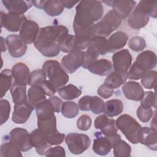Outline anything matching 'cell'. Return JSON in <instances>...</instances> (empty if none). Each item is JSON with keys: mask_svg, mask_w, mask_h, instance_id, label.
<instances>
[{"mask_svg": "<svg viewBox=\"0 0 157 157\" xmlns=\"http://www.w3.org/2000/svg\"><path fill=\"white\" fill-rule=\"evenodd\" d=\"M79 110L78 105L76 102L68 101L63 103L61 112L64 117L73 118L78 114Z\"/></svg>", "mask_w": 157, "mask_h": 157, "instance_id": "37", "label": "cell"}, {"mask_svg": "<svg viewBox=\"0 0 157 157\" xmlns=\"http://www.w3.org/2000/svg\"><path fill=\"white\" fill-rule=\"evenodd\" d=\"M86 69L95 75L107 76L113 71V65L109 59L101 58L93 62Z\"/></svg>", "mask_w": 157, "mask_h": 157, "instance_id": "24", "label": "cell"}, {"mask_svg": "<svg viewBox=\"0 0 157 157\" xmlns=\"http://www.w3.org/2000/svg\"><path fill=\"white\" fill-rule=\"evenodd\" d=\"M116 125L131 143H139V134L142 126L135 118L129 115L123 114L117 119Z\"/></svg>", "mask_w": 157, "mask_h": 157, "instance_id": "5", "label": "cell"}, {"mask_svg": "<svg viewBox=\"0 0 157 157\" xmlns=\"http://www.w3.org/2000/svg\"><path fill=\"white\" fill-rule=\"evenodd\" d=\"M94 126L96 129H100L101 133L105 136L111 137L118 134L116 121L109 118L105 114L98 116L94 120Z\"/></svg>", "mask_w": 157, "mask_h": 157, "instance_id": "14", "label": "cell"}, {"mask_svg": "<svg viewBox=\"0 0 157 157\" xmlns=\"http://www.w3.org/2000/svg\"><path fill=\"white\" fill-rule=\"evenodd\" d=\"M12 101L15 104L28 102L26 86L18 85L14 82L10 89Z\"/></svg>", "mask_w": 157, "mask_h": 157, "instance_id": "29", "label": "cell"}, {"mask_svg": "<svg viewBox=\"0 0 157 157\" xmlns=\"http://www.w3.org/2000/svg\"><path fill=\"white\" fill-rule=\"evenodd\" d=\"M150 126L151 128H153L155 129H156V109L155 110L154 114L152 117V120L150 123Z\"/></svg>", "mask_w": 157, "mask_h": 157, "instance_id": "57", "label": "cell"}, {"mask_svg": "<svg viewBox=\"0 0 157 157\" xmlns=\"http://www.w3.org/2000/svg\"><path fill=\"white\" fill-rule=\"evenodd\" d=\"M149 15L136 6L128 17V25L133 29H139L145 27L149 22Z\"/></svg>", "mask_w": 157, "mask_h": 157, "instance_id": "22", "label": "cell"}, {"mask_svg": "<svg viewBox=\"0 0 157 157\" xmlns=\"http://www.w3.org/2000/svg\"><path fill=\"white\" fill-rule=\"evenodd\" d=\"M68 34V29L61 25H51L40 28L34 46L44 56L55 57L60 52L59 42Z\"/></svg>", "mask_w": 157, "mask_h": 157, "instance_id": "2", "label": "cell"}, {"mask_svg": "<svg viewBox=\"0 0 157 157\" xmlns=\"http://www.w3.org/2000/svg\"><path fill=\"white\" fill-rule=\"evenodd\" d=\"M65 142L70 152L80 155L86 151L91 145L90 137L85 134L71 132L65 137Z\"/></svg>", "mask_w": 157, "mask_h": 157, "instance_id": "6", "label": "cell"}, {"mask_svg": "<svg viewBox=\"0 0 157 157\" xmlns=\"http://www.w3.org/2000/svg\"><path fill=\"white\" fill-rule=\"evenodd\" d=\"M47 80V75L42 69H36L29 74L28 85L29 86L40 85L44 81Z\"/></svg>", "mask_w": 157, "mask_h": 157, "instance_id": "41", "label": "cell"}, {"mask_svg": "<svg viewBox=\"0 0 157 157\" xmlns=\"http://www.w3.org/2000/svg\"><path fill=\"white\" fill-rule=\"evenodd\" d=\"M96 56L104 55L107 53V39L102 36H94L90 42L86 49Z\"/></svg>", "mask_w": 157, "mask_h": 157, "instance_id": "27", "label": "cell"}, {"mask_svg": "<svg viewBox=\"0 0 157 157\" xmlns=\"http://www.w3.org/2000/svg\"><path fill=\"white\" fill-rule=\"evenodd\" d=\"M61 3L63 4V6L67 9H71L72 7H73L75 5H76L77 4H78L79 2V1H61Z\"/></svg>", "mask_w": 157, "mask_h": 157, "instance_id": "54", "label": "cell"}, {"mask_svg": "<svg viewBox=\"0 0 157 157\" xmlns=\"http://www.w3.org/2000/svg\"><path fill=\"white\" fill-rule=\"evenodd\" d=\"M145 73V72L143 70H142L134 63L131 66L127 72L128 78L129 80H138L140 79Z\"/></svg>", "mask_w": 157, "mask_h": 157, "instance_id": "47", "label": "cell"}, {"mask_svg": "<svg viewBox=\"0 0 157 157\" xmlns=\"http://www.w3.org/2000/svg\"><path fill=\"white\" fill-rule=\"evenodd\" d=\"M47 136L39 128L33 130L29 134L31 143L39 155H44L47 149L52 146L48 142Z\"/></svg>", "mask_w": 157, "mask_h": 157, "instance_id": "15", "label": "cell"}, {"mask_svg": "<svg viewBox=\"0 0 157 157\" xmlns=\"http://www.w3.org/2000/svg\"><path fill=\"white\" fill-rule=\"evenodd\" d=\"M9 54L13 58H20L26 52L27 45L25 44L19 36L11 34L6 38Z\"/></svg>", "mask_w": 157, "mask_h": 157, "instance_id": "16", "label": "cell"}, {"mask_svg": "<svg viewBox=\"0 0 157 157\" xmlns=\"http://www.w3.org/2000/svg\"><path fill=\"white\" fill-rule=\"evenodd\" d=\"M44 2H45V0L44 1H32V4L37 8L43 9V6H44Z\"/></svg>", "mask_w": 157, "mask_h": 157, "instance_id": "55", "label": "cell"}, {"mask_svg": "<svg viewBox=\"0 0 157 157\" xmlns=\"http://www.w3.org/2000/svg\"><path fill=\"white\" fill-rule=\"evenodd\" d=\"M39 29V25L36 21L26 19L20 29L18 36L25 44H31L36 40Z\"/></svg>", "mask_w": 157, "mask_h": 157, "instance_id": "13", "label": "cell"}, {"mask_svg": "<svg viewBox=\"0 0 157 157\" xmlns=\"http://www.w3.org/2000/svg\"><path fill=\"white\" fill-rule=\"evenodd\" d=\"M123 103L118 99H110L105 102L104 113L108 117H114L121 114L123 111Z\"/></svg>", "mask_w": 157, "mask_h": 157, "instance_id": "30", "label": "cell"}, {"mask_svg": "<svg viewBox=\"0 0 157 157\" xmlns=\"http://www.w3.org/2000/svg\"><path fill=\"white\" fill-rule=\"evenodd\" d=\"M128 40V34L121 31H118L112 34L107 39V51L114 53L122 49L126 45Z\"/></svg>", "mask_w": 157, "mask_h": 157, "instance_id": "20", "label": "cell"}, {"mask_svg": "<svg viewBox=\"0 0 157 157\" xmlns=\"http://www.w3.org/2000/svg\"><path fill=\"white\" fill-rule=\"evenodd\" d=\"M34 109L28 102L14 105L12 120L16 124H23L27 121Z\"/></svg>", "mask_w": 157, "mask_h": 157, "instance_id": "21", "label": "cell"}, {"mask_svg": "<svg viewBox=\"0 0 157 157\" xmlns=\"http://www.w3.org/2000/svg\"><path fill=\"white\" fill-rule=\"evenodd\" d=\"M113 149L115 157H128L131 156V146L121 139L117 140L114 142Z\"/></svg>", "mask_w": 157, "mask_h": 157, "instance_id": "36", "label": "cell"}, {"mask_svg": "<svg viewBox=\"0 0 157 157\" xmlns=\"http://www.w3.org/2000/svg\"><path fill=\"white\" fill-rule=\"evenodd\" d=\"M127 79V75H123L113 71L107 75L104 83L109 88L114 90L119 88L126 81Z\"/></svg>", "mask_w": 157, "mask_h": 157, "instance_id": "34", "label": "cell"}, {"mask_svg": "<svg viewBox=\"0 0 157 157\" xmlns=\"http://www.w3.org/2000/svg\"><path fill=\"white\" fill-rule=\"evenodd\" d=\"M137 8L154 18L157 17V2L140 1L136 6Z\"/></svg>", "mask_w": 157, "mask_h": 157, "instance_id": "38", "label": "cell"}, {"mask_svg": "<svg viewBox=\"0 0 157 157\" xmlns=\"http://www.w3.org/2000/svg\"><path fill=\"white\" fill-rule=\"evenodd\" d=\"M101 2L112 7L113 10L122 21L130 15L136 6V2L132 0H113Z\"/></svg>", "mask_w": 157, "mask_h": 157, "instance_id": "12", "label": "cell"}, {"mask_svg": "<svg viewBox=\"0 0 157 157\" xmlns=\"http://www.w3.org/2000/svg\"><path fill=\"white\" fill-rule=\"evenodd\" d=\"M105 102L98 96H91L89 105V109L94 114L98 115L104 111Z\"/></svg>", "mask_w": 157, "mask_h": 157, "instance_id": "43", "label": "cell"}, {"mask_svg": "<svg viewBox=\"0 0 157 157\" xmlns=\"http://www.w3.org/2000/svg\"><path fill=\"white\" fill-rule=\"evenodd\" d=\"M42 69L56 91L65 86L69 81V75L56 60H47L43 64Z\"/></svg>", "mask_w": 157, "mask_h": 157, "instance_id": "4", "label": "cell"}, {"mask_svg": "<svg viewBox=\"0 0 157 157\" xmlns=\"http://www.w3.org/2000/svg\"><path fill=\"white\" fill-rule=\"evenodd\" d=\"M65 134L59 132L58 131L47 136L48 142L51 145H58L63 142L65 139Z\"/></svg>", "mask_w": 157, "mask_h": 157, "instance_id": "49", "label": "cell"}, {"mask_svg": "<svg viewBox=\"0 0 157 157\" xmlns=\"http://www.w3.org/2000/svg\"><path fill=\"white\" fill-rule=\"evenodd\" d=\"M121 23L122 20L113 9H111L104 15L100 21L91 26L92 36H102L106 38L115 31Z\"/></svg>", "mask_w": 157, "mask_h": 157, "instance_id": "3", "label": "cell"}, {"mask_svg": "<svg viewBox=\"0 0 157 157\" xmlns=\"http://www.w3.org/2000/svg\"><path fill=\"white\" fill-rule=\"evenodd\" d=\"M97 93L98 95L101 98L104 99H108L113 95L114 93V90L109 88L104 83H103L98 87L97 90Z\"/></svg>", "mask_w": 157, "mask_h": 157, "instance_id": "51", "label": "cell"}, {"mask_svg": "<svg viewBox=\"0 0 157 157\" xmlns=\"http://www.w3.org/2000/svg\"><path fill=\"white\" fill-rule=\"evenodd\" d=\"M95 136L96 138L93 140L92 149L96 154L101 156H104L109 153L113 148L114 142L121 139L118 134L111 137L102 136L101 132H96Z\"/></svg>", "mask_w": 157, "mask_h": 157, "instance_id": "7", "label": "cell"}, {"mask_svg": "<svg viewBox=\"0 0 157 157\" xmlns=\"http://www.w3.org/2000/svg\"><path fill=\"white\" fill-rule=\"evenodd\" d=\"M2 3L9 12L23 14L32 6V1L2 0Z\"/></svg>", "mask_w": 157, "mask_h": 157, "instance_id": "26", "label": "cell"}, {"mask_svg": "<svg viewBox=\"0 0 157 157\" xmlns=\"http://www.w3.org/2000/svg\"><path fill=\"white\" fill-rule=\"evenodd\" d=\"M57 91L61 98L67 101L76 99L82 94V90L72 84L62 86Z\"/></svg>", "mask_w": 157, "mask_h": 157, "instance_id": "32", "label": "cell"}, {"mask_svg": "<svg viewBox=\"0 0 157 157\" xmlns=\"http://www.w3.org/2000/svg\"><path fill=\"white\" fill-rule=\"evenodd\" d=\"M26 19V17L23 14L12 12L6 13L2 10L1 11V28L4 27L10 32L20 31L23 22Z\"/></svg>", "mask_w": 157, "mask_h": 157, "instance_id": "8", "label": "cell"}, {"mask_svg": "<svg viewBox=\"0 0 157 157\" xmlns=\"http://www.w3.org/2000/svg\"><path fill=\"white\" fill-rule=\"evenodd\" d=\"M64 7L60 0H45L43 10L51 17L61 15L64 11Z\"/></svg>", "mask_w": 157, "mask_h": 157, "instance_id": "33", "label": "cell"}, {"mask_svg": "<svg viewBox=\"0 0 157 157\" xmlns=\"http://www.w3.org/2000/svg\"><path fill=\"white\" fill-rule=\"evenodd\" d=\"M121 90L126 98L131 101H140L144 95L142 86L139 83L135 81L125 82Z\"/></svg>", "mask_w": 157, "mask_h": 157, "instance_id": "17", "label": "cell"}, {"mask_svg": "<svg viewBox=\"0 0 157 157\" xmlns=\"http://www.w3.org/2000/svg\"><path fill=\"white\" fill-rule=\"evenodd\" d=\"M134 63L146 72L156 67V55L151 50H145L138 55Z\"/></svg>", "mask_w": 157, "mask_h": 157, "instance_id": "19", "label": "cell"}, {"mask_svg": "<svg viewBox=\"0 0 157 157\" xmlns=\"http://www.w3.org/2000/svg\"><path fill=\"white\" fill-rule=\"evenodd\" d=\"M128 45L132 51L139 52L144 50L146 47V42L143 37L139 36H134L129 39Z\"/></svg>", "mask_w": 157, "mask_h": 157, "instance_id": "42", "label": "cell"}, {"mask_svg": "<svg viewBox=\"0 0 157 157\" xmlns=\"http://www.w3.org/2000/svg\"><path fill=\"white\" fill-rule=\"evenodd\" d=\"M12 71L5 69L0 73V98L2 99L12 85Z\"/></svg>", "mask_w": 157, "mask_h": 157, "instance_id": "31", "label": "cell"}, {"mask_svg": "<svg viewBox=\"0 0 157 157\" xmlns=\"http://www.w3.org/2000/svg\"><path fill=\"white\" fill-rule=\"evenodd\" d=\"M45 156H66V151L64 148L61 146H56L54 147H50L45 151L44 155Z\"/></svg>", "mask_w": 157, "mask_h": 157, "instance_id": "50", "label": "cell"}, {"mask_svg": "<svg viewBox=\"0 0 157 157\" xmlns=\"http://www.w3.org/2000/svg\"><path fill=\"white\" fill-rule=\"evenodd\" d=\"M10 112V105L7 99L0 100V124H3L9 118Z\"/></svg>", "mask_w": 157, "mask_h": 157, "instance_id": "45", "label": "cell"}, {"mask_svg": "<svg viewBox=\"0 0 157 157\" xmlns=\"http://www.w3.org/2000/svg\"><path fill=\"white\" fill-rule=\"evenodd\" d=\"M11 71L15 83L23 86L28 85L30 71L26 64L22 62L17 63L12 66Z\"/></svg>", "mask_w": 157, "mask_h": 157, "instance_id": "23", "label": "cell"}, {"mask_svg": "<svg viewBox=\"0 0 157 157\" xmlns=\"http://www.w3.org/2000/svg\"><path fill=\"white\" fill-rule=\"evenodd\" d=\"M154 112L155 111H153L152 108H146L140 105L137 109L136 114L140 121L147 123L152 118Z\"/></svg>", "mask_w": 157, "mask_h": 157, "instance_id": "46", "label": "cell"}, {"mask_svg": "<svg viewBox=\"0 0 157 157\" xmlns=\"http://www.w3.org/2000/svg\"><path fill=\"white\" fill-rule=\"evenodd\" d=\"M0 156L1 157H21L23 155L20 149L15 144L9 140L1 145Z\"/></svg>", "mask_w": 157, "mask_h": 157, "instance_id": "35", "label": "cell"}, {"mask_svg": "<svg viewBox=\"0 0 157 157\" xmlns=\"http://www.w3.org/2000/svg\"><path fill=\"white\" fill-rule=\"evenodd\" d=\"M156 129L151 127H142L139 134V142L145 145L149 149L156 151L157 150Z\"/></svg>", "mask_w": 157, "mask_h": 157, "instance_id": "18", "label": "cell"}, {"mask_svg": "<svg viewBox=\"0 0 157 157\" xmlns=\"http://www.w3.org/2000/svg\"><path fill=\"white\" fill-rule=\"evenodd\" d=\"M84 57L85 52L83 51L73 50L62 58L61 65L66 72L72 74L83 66Z\"/></svg>", "mask_w": 157, "mask_h": 157, "instance_id": "9", "label": "cell"}, {"mask_svg": "<svg viewBox=\"0 0 157 157\" xmlns=\"http://www.w3.org/2000/svg\"><path fill=\"white\" fill-rule=\"evenodd\" d=\"M157 72L155 70L146 72L140 78L142 85L147 89H155L156 88Z\"/></svg>", "mask_w": 157, "mask_h": 157, "instance_id": "39", "label": "cell"}, {"mask_svg": "<svg viewBox=\"0 0 157 157\" xmlns=\"http://www.w3.org/2000/svg\"><path fill=\"white\" fill-rule=\"evenodd\" d=\"M9 140L15 144L22 151H28L33 147L30 141L29 134L24 128H15L9 133Z\"/></svg>", "mask_w": 157, "mask_h": 157, "instance_id": "11", "label": "cell"}, {"mask_svg": "<svg viewBox=\"0 0 157 157\" xmlns=\"http://www.w3.org/2000/svg\"><path fill=\"white\" fill-rule=\"evenodd\" d=\"M48 99L52 104L55 112L56 113L60 112L61 110V107L63 103L62 99L59 98L56 96H52L48 98Z\"/></svg>", "mask_w": 157, "mask_h": 157, "instance_id": "53", "label": "cell"}, {"mask_svg": "<svg viewBox=\"0 0 157 157\" xmlns=\"http://www.w3.org/2000/svg\"><path fill=\"white\" fill-rule=\"evenodd\" d=\"M113 69L123 75H127V72L132 64V56L128 49H123L115 52L112 57Z\"/></svg>", "mask_w": 157, "mask_h": 157, "instance_id": "10", "label": "cell"}, {"mask_svg": "<svg viewBox=\"0 0 157 157\" xmlns=\"http://www.w3.org/2000/svg\"><path fill=\"white\" fill-rule=\"evenodd\" d=\"M60 51L64 53H69L75 49V35L67 34L60 40L59 44Z\"/></svg>", "mask_w": 157, "mask_h": 157, "instance_id": "40", "label": "cell"}, {"mask_svg": "<svg viewBox=\"0 0 157 157\" xmlns=\"http://www.w3.org/2000/svg\"><path fill=\"white\" fill-rule=\"evenodd\" d=\"M46 94L44 89L39 85L31 86L28 91V101L29 105L35 109L38 104L45 101Z\"/></svg>", "mask_w": 157, "mask_h": 157, "instance_id": "28", "label": "cell"}, {"mask_svg": "<svg viewBox=\"0 0 157 157\" xmlns=\"http://www.w3.org/2000/svg\"><path fill=\"white\" fill-rule=\"evenodd\" d=\"M104 15V7L101 1L85 0L79 1L75 7L73 29L75 36L91 35V26Z\"/></svg>", "mask_w": 157, "mask_h": 157, "instance_id": "1", "label": "cell"}, {"mask_svg": "<svg viewBox=\"0 0 157 157\" xmlns=\"http://www.w3.org/2000/svg\"><path fill=\"white\" fill-rule=\"evenodd\" d=\"M141 106L146 108L156 109V96L155 92L148 91L144 92V95L140 100Z\"/></svg>", "mask_w": 157, "mask_h": 157, "instance_id": "44", "label": "cell"}, {"mask_svg": "<svg viewBox=\"0 0 157 157\" xmlns=\"http://www.w3.org/2000/svg\"><path fill=\"white\" fill-rule=\"evenodd\" d=\"M91 96L85 95L83 97H82L78 102V105L79 107V109L82 111H89V105L90 102L91 100Z\"/></svg>", "mask_w": 157, "mask_h": 157, "instance_id": "52", "label": "cell"}, {"mask_svg": "<svg viewBox=\"0 0 157 157\" xmlns=\"http://www.w3.org/2000/svg\"><path fill=\"white\" fill-rule=\"evenodd\" d=\"M1 52H5L7 48V45L6 44V39H4L3 37H1Z\"/></svg>", "mask_w": 157, "mask_h": 157, "instance_id": "56", "label": "cell"}, {"mask_svg": "<svg viewBox=\"0 0 157 157\" xmlns=\"http://www.w3.org/2000/svg\"><path fill=\"white\" fill-rule=\"evenodd\" d=\"M37 118L38 128L46 134L48 135L58 131L55 113L37 117Z\"/></svg>", "mask_w": 157, "mask_h": 157, "instance_id": "25", "label": "cell"}, {"mask_svg": "<svg viewBox=\"0 0 157 157\" xmlns=\"http://www.w3.org/2000/svg\"><path fill=\"white\" fill-rule=\"evenodd\" d=\"M92 124V120L88 115H82L77 120V127L81 131L88 130Z\"/></svg>", "mask_w": 157, "mask_h": 157, "instance_id": "48", "label": "cell"}]
</instances>
